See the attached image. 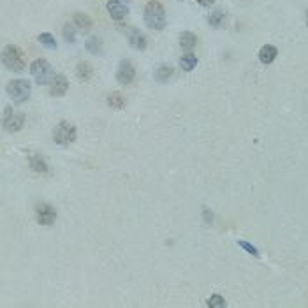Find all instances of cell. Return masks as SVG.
<instances>
[{
	"label": "cell",
	"instance_id": "obj_1",
	"mask_svg": "<svg viewBox=\"0 0 308 308\" xmlns=\"http://www.w3.org/2000/svg\"><path fill=\"white\" fill-rule=\"evenodd\" d=\"M145 23L148 25L152 30H160L166 29V9L164 5L157 0H150L145 5Z\"/></svg>",
	"mask_w": 308,
	"mask_h": 308
},
{
	"label": "cell",
	"instance_id": "obj_2",
	"mask_svg": "<svg viewBox=\"0 0 308 308\" xmlns=\"http://www.w3.org/2000/svg\"><path fill=\"white\" fill-rule=\"evenodd\" d=\"M2 62L13 73H21V71H25V65H27L23 51L18 46H15V44H7L4 48V51H2Z\"/></svg>",
	"mask_w": 308,
	"mask_h": 308
},
{
	"label": "cell",
	"instance_id": "obj_3",
	"mask_svg": "<svg viewBox=\"0 0 308 308\" xmlns=\"http://www.w3.org/2000/svg\"><path fill=\"white\" fill-rule=\"evenodd\" d=\"M5 90H7V93H9V97L13 101L21 104V102L27 101L30 97V93H32V85H30V81H27V79H13V81L7 83Z\"/></svg>",
	"mask_w": 308,
	"mask_h": 308
},
{
	"label": "cell",
	"instance_id": "obj_4",
	"mask_svg": "<svg viewBox=\"0 0 308 308\" xmlns=\"http://www.w3.org/2000/svg\"><path fill=\"white\" fill-rule=\"evenodd\" d=\"M77 130L76 127L71 123V122H60L53 130V139L57 145L60 146H67L71 143L76 141Z\"/></svg>",
	"mask_w": 308,
	"mask_h": 308
},
{
	"label": "cell",
	"instance_id": "obj_5",
	"mask_svg": "<svg viewBox=\"0 0 308 308\" xmlns=\"http://www.w3.org/2000/svg\"><path fill=\"white\" fill-rule=\"evenodd\" d=\"M30 73H32V76H34L37 85H46V83L49 81V77L53 76V67L49 65L48 60L37 58V60H34L32 65H30Z\"/></svg>",
	"mask_w": 308,
	"mask_h": 308
},
{
	"label": "cell",
	"instance_id": "obj_6",
	"mask_svg": "<svg viewBox=\"0 0 308 308\" xmlns=\"http://www.w3.org/2000/svg\"><path fill=\"white\" fill-rule=\"evenodd\" d=\"M120 29H122V32L125 34L127 41H129V44L132 46V48L139 49V51L146 49V46H148V39H146V35L143 34L139 29H136V27H129V25L120 27Z\"/></svg>",
	"mask_w": 308,
	"mask_h": 308
},
{
	"label": "cell",
	"instance_id": "obj_7",
	"mask_svg": "<svg viewBox=\"0 0 308 308\" xmlns=\"http://www.w3.org/2000/svg\"><path fill=\"white\" fill-rule=\"evenodd\" d=\"M35 218L41 226H51L57 220V210L48 202H41L35 206Z\"/></svg>",
	"mask_w": 308,
	"mask_h": 308
},
{
	"label": "cell",
	"instance_id": "obj_8",
	"mask_svg": "<svg viewBox=\"0 0 308 308\" xmlns=\"http://www.w3.org/2000/svg\"><path fill=\"white\" fill-rule=\"evenodd\" d=\"M136 77V69L130 60H122L116 69V81L120 85H130Z\"/></svg>",
	"mask_w": 308,
	"mask_h": 308
},
{
	"label": "cell",
	"instance_id": "obj_9",
	"mask_svg": "<svg viewBox=\"0 0 308 308\" xmlns=\"http://www.w3.org/2000/svg\"><path fill=\"white\" fill-rule=\"evenodd\" d=\"M25 125V116L21 113H15V111H11L9 108L5 109V115H4V127L7 132H18L21 130Z\"/></svg>",
	"mask_w": 308,
	"mask_h": 308
},
{
	"label": "cell",
	"instance_id": "obj_10",
	"mask_svg": "<svg viewBox=\"0 0 308 308\" xmlns=\"http://www.w3.org/2000/svg\"><path fill=\"white\" fill-rule=\"evenodd\" d=\"M106 9L115 21H120V19H123L129 15V7H127L123 2H120V0H108Z\"/></svg>",
	"mask_w": 308,
	"mask_h": 308
},
{
	"label": "cell",
	"instance_id": "obj_11",
	"mask_svg": "<svg viewBox=\"0 0 308 308\" xmlns=\"http://www.w3.org/2000/svg\"><path fill=\"white\" fill-rule=\"evenodd\" d=\"M69 90V81L65 76H55L49 81V93L53 97H62L65 95Z\"/></svg>",
	"mask_w": 308,
	"mask_h": 308
},
{
	"label": "cell",
	"instance_id": "obj_12",
	"mask_svg": "<svg viewBox=\"0 0 308 308\" xmlns=\"http://www.w3.org/2000/svg\"><path fill=\"white\" fill-rule=\"evenodd\" d=\"M278 57V49L275 48V46H271V44H266V46H262V48L259 49V62L261 63H273L275 58Z\"/></svg>",
	"mask_w": 308,
	"mask_h": 308
},
{
	"label": "cell",
	"instance_id": "obj_13",
	"mask_svg": "<svg viewBox=\"0 0 308 308\" xmlns=\"http://www.w3.org/2000/svg\"><path fill=\"white\" fill-rule=\"evenodd\" d=\"M30 168L34 169L35 173H49V168H48V164H46V160L43 159V155H39V154H32L30 155Z\"/></svg>",
	"mask_w": 308,
	"mask_h": 308
},
{
	"label": "cell",
	"instance_id": "obj_14",
	"mask_svg": "<svg viewBox=\"0 0 308 308\" xmlns=\"http://www.w3.org/2000/svg\"><path fill=\"white\" fill-rule=\"evenodd\" d=\"M196 44H198V37H196L192 32H182V34H180V46H182V49H185L187 53L196 48Z\"/></svg>",
	"mask_w": 308,
	"mask_h": 308
},
{
	"label": "cell",
	"instance_id": "obj_15",
	"mask_svg": "<svg viewBox=\"0 0 308 308\" xmlns=\"http://www.w3.org/2000/svg\"><path fill=\"white\" fill-rule=\"evenodd\" d=\"M76 74L81 81H90L93 77V67L88 62H79L76 65Z\"/></svg>",
	"mask_w": 308,
	"mask_h": 308
},
{
	"label": "cell",
	"instance_id": "obj_16",
	"mask_svg": "<svg viewBox=\"0 0 308 308\" xmlns=\"http://www.w3.org/2000/svg\"><path fill=\"white\" fill-rule=\"evenodd\" d=\"M155 76V81H159V83H168L171 77H173V67L171 65H159L157 67V71L154 73Z\"/></svg>",
	"mask_w": 308,
	"mask_h": 308
},
{
	"label": "cell",
	"instance_id": "obj_17",
	"mask_svg": "<svg viewBox=\"0 0 308 308\" xmlns=\"http://www.w3.org/2000/svg\"><path fill=\"white\" fill-rule=\"evenodd\" d=\"M74 25H76L81 32H90L92 27H93L92 19L88 18L87 15H83V13H74Z\"/></svg>",
	"mask_w": 308,
	"mask_h": 308
},
{
	"label": "cell",
	"instance_id": "obj_18",
	"mask_svg": "<svg viewBox=\"0 0 308 308\" xmlns=\"http://www.w3.org/2000/svg\"><path fill=\"white\" fill-rule=\"evenodd\" d=\"M180 65H182V69L185 73H190V71H194L196 65H198V57L188 51V53H185L180 58Z\"/></svg>",
	"mask_w": 308,
	"mask_h": 308
},
{
	"label": "cell",
	"instance_id": "obj_19",
	"mask_svg": "<svg viewBox=\"0 0 308 308\" xmlns=\"http://www.w3.org/2000/svg\"><path fill=\"white\" fill-rule=\"evenodd\" d=\"M208 23L212 25L213 29H220V27H224V23H226V13L220 9L213 11L212 15L208 16Z\"/></svg>",
	"mask_w": 308,
	"mask_h": 308
},
{
	"label": "cell",
	"instance_id": "obj_20",
	"mask_svg": "<svg viewBox=\"0 0 308 308\" xmlns=\"http://www.w3.org/2000/svg\"><path fill=\"white\" fill-rule=\"evenodd\" d=\"M108 104H109L113 109H123V108H125V99H123L122 93L113 92V93L108 97Z\"/></svg>",
	"mask_w": 308,
	"mask_h": 308
},
{
	"label": "cell",
	"instance_id": "obj_21",
	"mask_svg": "<svg viewBox=\"0 0 308 308\" xmlns=\"http://www.w3.org/2000/svg\"><path fill=\"white\" fill-rule=\"evenodd\" d=\"M85 48L90 51V53H93V55H99V53H102V43H101V39L99 37H90L85 43Z\"/></svg>",
	"mask_w": 308,
	"mask_h": 308
},
{
	"label": "cell",
	"instance_id": "obj_22",
	"mask_svg": "<svg viewBox=\"0 0 308 308\" xmlns=\"http://www.w3.org/2000/svg\"><path fill=\"white\" fill-rule=\"evenodd\" d=\"M37 41L41 43V46H44L46 49H55V48H57V41H55L53 35L48 34V32H44V34L39 35Z\"/></svg>",
	"mask_w": 308,
	"mask_h": 308
},
{
	"label": "cell",
	"instance_id": "obj_23",
	"mask_svg": "<svg viewBox=\"0 0 308 308\" xmlns=\"http://www.w3.org/2000/svg\"><path fill=\"white\" fill-rule=\"evenodd\" d=\"M76 25L74 23H65L62 29V34H63V39L67 41V43L73 44L74 41H76V29H74Z\"/></svg>",
	"mask_w": 308,
	"mask_h": 308
},
{
	"label": "cell",
	"instance_id": "obj_24",
	"mask_svg": "<svg viewBox=\"0 0 308 308\" xmlns=\"http://www.w3.org/2000/svg\"><path fill=\"white\" fill-rule=\"evenodd\" d=\"M206 305L210 308H224V307H226V299L222 298V296H218V294H213L212 298L208 299Z\"/></svg>",
	"mask_w": 308,
	"mask_h": 308
},
{
	"label": "cell",
	"instance_id": "obj_25",
	"mask_svg": "<svg viewBox=\"0 0 308 308\" xmlns=\"http://www.w3.org/2000/svg\"><path fill=\"white\" fill-rule=\"evenodd\" d=\"M238 245H240L241 248H243V250H246L248 254L254 255V257H259V250H257V248H255L254 245H250L248 241H245V240H238Z\"/></svg>",
	"mask_w": 308,
	"mask_h": 308
},
{
	"label": "cell",
	"instance_id": "obj_26",
	"mask_svg": "<svg viewBox=\"0 0 308 308\" xmlns=\"http://www.w3.org/2000/svg\"><path fill=\"white\" fill-rule=\"evenodd\" d=\"M198 4L202 5V7H210V5L215 4V0H198Z\"/></svg>",
	"mask_w": 308,
	"mask_h": 308
},
{
	"label": "cell",
	"instance_id": "obj_27",
	"mask_svg": "<svg viewBox=\"0 0 308 308\" xmlns=\"http://www.w3.org/2000/svg\"><path fill=\"white\" fill-rule=\"evenodd\" d=\"M307 23H308V13H307Z\"/></svg>",
	"mask_w": 308,
	"mask_h": 308
},
{
	"label": "cell",
	"instance_id": "obj_28",
	"mask_svg": "<svg viewBox=\"0 0 308 308\" xmlns=\"http://www.w3.org/2000/svg\"><path fill=\"white\" fill-rule=\"evenodd\" d=\"M125 2H129V0H125Z\"/></svg>",
	"mask_w": 308,
	"mask_h": 308
}]
</instances>
